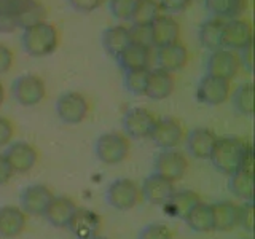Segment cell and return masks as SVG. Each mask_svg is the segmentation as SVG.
<instances>
[{"mask_svg": "<svg viewBox=\"0 0 255 239\" xmlns=\"http://www.w3.org/2000/svg\"><path fill=\"white\" fill-rule=\"evenodd\" d=\"M255 86L252 83H243L239 85L233 93V107L238 114L252 117L255 110V99H254Z\"/></svg>", "mask_w": 255, "mask_h": 239, "instance_id": "30", "label": "cell"}, {"mask_svg": "<svg viewBox=\"0 0 255 239\" xmlns=\"http://www.w3.org/2000/svg\"><path fill=\"white\" fill-rule=\"evenodd\" d=\"M53 193L45 185H29L22 190L19 203L24 214L29 215H43L48 204L51 203Z\"/></svg>", "mask_w": 255, "mask_h": 239, "instance_id": "15", "label": "cell"}, {"mask_svg": "<svg viewBox=\"0 0 255 239\" xmlns=\"http://www.w3.org/2000/svg\"><path fill=\"white\" fill-rule=\"evenodd\" d=\"M185 222L191 230L196 231V233H209V231L214 230L212 204L199 201L185 217Z\"/></svg>", "mask_w": 255, "mask_h": 239, "instance_id": "28", "label": "cell"}, {"mask_svg": "<svg viewBox=\"0 0 255 239\" xmlns=\"http://www.w3.org/2000/svg\"><path fill=\"white\" fill-rule=\"evenodd\" d=\"M21 43L24 51L32 58H45L56 51L59 43V32L53 24L42 21L27 29H22Z\"/></svg>", "mask_w": 255, "mask_h": 239, "instance_id": "1", "label": "cell"}, {"mask_svg": "<svg viewBox=\"0 0 255 239\" xmlns=\"http://www.w3.org/2000/svg\"><path fill=\"white\" fill-rule=\"evenodd\" d=\"M3 99H5V90H3L2 82H0V106L3 104Z\"/></svg>", "mask_w": 255, "mask_h": 239, "instance_id": "49", "label": "cell"}, {"mask_svg": "<svg viewBox=\"0 0 255 239\" xmlns=\"http://www.w3.org/2000/svg\"><path fill=\"white\" fill-rule=\"evenodd\" d=\"M158 14H161V8L158 0H137L131 16L132 24H151Z\"/></svg>", "mask_w": 255, "mask_h": 239, "instance_id": "33", "label": "cell"}, {"mask_svg": "<svg viewBox=\"0 0 255 239\" xmlns=\"http://www.w3.org/2000/svg\"><path fill=\"white\" fill-rule=\"evenodd\" d=\"M150 75V67H142V69H134V70H126L123 77V85L128 93L134 96H143Z\"/></svg>", "mask_w": 255, "mask_h": 239, "instance_id": "32", "label": "cell"}, {"mask_svg": "<svg viewBox=\"0 0 255 239\" xmlns=\"http://www.w3.org/2000/svg\"><path fill=\"white\" fill-rule=\"evenodd\" d=\"M239 61H241V66L246 67L249 72H252L254 69V43L247 45L244 50L239 51Z\"/></svg>", "mask_w": 255, "mask_h": 239, "instance_id": "46", "label": "cell"}, {"mask_svg": "<svg viewBox=\"0 0 255 239\" xmlns=\"http://www.w3.org/2000/svg\"><path fill=\"white\" fill-rule=\"evenodd\" d=\"M6 161L10 163L13 172L26 174L35 166L38 153L37 150L27 142H13L5 151Z\"/></svg>", "mask_w": 255, "mask_h": 239, "instance_id": "14", "label": "cell"}, {"mask_svg": "<svg viewBox=\"0 0 255 239\" xmlns=\"http://www.w3.org/2000/svg\"><path fill=\"white\" fill-rule=\"evenodd\" d=\"M228 188L235 196L243 201H252L254 198V172L238 169L230 174Z\"/></svg>", "mask_w": 255, "mask_h": 239, "instance_id": "29", "label": "cell"}, {"mask_svg": "<svg viewBox=\"0 0 255 239\" xmlns=\"http://www.w3.org/2000/svg\"><path fill=\"white\" fill-rule=\"evenodd\" d=\"M129 30V38L131 43L142 45L153 50V34H151V26L150 24H132Z\"/></svg>", "mask_w": 255, "mask_h": 239, "instance_id": "34", "label": "cell"}, {"mask_svg": "<svg viewBox=\"0 0 255 239\" xmlns=\"http://www.w3.org/2000/svg\"><path fill=\"white\" fill-rule=\"evenodd\" d=\"M247 145H249V142L241 137H233V135L231 137H217L209 156L212 166L225 175L233 174L238 171L239 161H241V156Z\"/></svg>", "mask_w": 255, "mask_h": 239, "instance_id": "2", "label": "cell"}, {"mask_svg": "<svg viewBox=\"0 0 255 239\" xmlns=\"http://www.w3.org/2000/svg\"><path fill=\"white\" fill-rule=\"evenodd\" d=\"M223 26H225V21L223 18H209L206 19L198 30V38L199 43H201L206 50L215 51L222 48V34H223Z\"/></svg>", "mask_w": 255, "mask_h": 239, "instance_id": "26", "label": "cell"}, {"mask_svg": "<svg viewBox=\"0 0 255 239\" xmlns=\"http://www.w3.org/2000/svg\"><path fill=\"white\" fill-rule=\"evenodd\" d=\"M135 3L137 0H110V13L120 21H131Z\"/></svg>", "mask_w": 255, "mask_h": 239, "instance_id": "35", "label": "cell"}, {"mask_svg": "<svg viewBox=\"0 0 255 239\" xmlns=\"http://www.w3.org/2000/svg\"><path fill=\"white\" fill-rule=\"evenodd\" d=\"M93 239H107V238H99V236H96V238H93Z\"/></svg>", "mask_w": 255, "mask_h": 239, "instance_id": "50", "label": "cell"}, {"mask_svg": "<svg viewBox=\"0 0 255 239\" xmlns=\"http://www.w3.org/2000/svg\"><path fill=\"white\" fill-rule=\"evenodd\" d=\"M155 172L163 175L167 180L177 182L187 172L188 161L185 155L177 148H164L155 158Z\"/></svg>", "mask_w": 255, "mask_h": 239, "instance_id": "9", "label": "cell"}, {"mask_svg": "<svg viewBox=\"0 0 255 239\" xmlns=\"http://www.w3.org/2000/svg\"><path fill=\"white\" fill-rule=\"evenodd\" d=\"M201 201L198 193L191 190H175L171 195V198L167 199L166 204L161 206L164 207V212L167 215H171L174 219H182L185 220V217L190 214V211Z\"/></svg>", "mask_w": 255, "mask_h": 239, "instance_id": "21", "label": "cell"}, {"mask_svg": "<svg viewBox=\"0 0 255 239\" xmlns=\"http://www.w3.org/2000/svg\"><path fill=\"white\" fill-rule=\"evenodd\" d=\"M191 3V0H158V5L163 11L167 13H179L183 11L188 5Z\"/></svg>", "mask_w": 255, "mask_h": 239, "instance_id": "41", "label": "cell"}, {"mask_svg": "<svg viewBox=\"0 0 255 239\" xmlns=\"http://www.w3.org/2000/svg\"><path fill=\"white\" fill-rule=\"evenodd\" d=\"M88 110H90V104H88L85 96L78 91L62 93L56 102V114L66 124L82 123L88 115Z\"/></svg>", "mask_w": 255, "mask_h": 239, "instance_id": "6", "label": "cell"}, {"mask_svg": "<svg viewBox=\"0 0 255 239\" xmlns=\"http://www.w3.org/2000/svg\"><path fill=\"white\" fill-rule=\"evenodd\" d=\"M251 43H254V30L249 21L243 18L225 21L222 34V48L231 51H241Z\"/></svg>", "mask_w": 255, "mask_h": 239, "instance_id": "8", "label": "cell"}, {"mask_svg": "<svg viewBox=\"0 0 255 239\" xmlns=\"http://www.w3.org/2000/svg\"><path fill=\"white\" fill-rule=\"evenodd\" d=\"M18 26L19 29H27L34 24L46 21V8L38 2V0H30V2L18 13Z\"/></svg>", "mask_w": 255, "mask_h": 239, "instance_id": "31", "label": "cell"}, {"mask_svg": "<svg viewBox=\"0 0 255 239\" xmlns=\"http://www.w3.org/2000/svg\"><path fill=\"white\" fill-rule=\"evenodd\" d=\"M151 34H153V48L171 45L179 42L180 26L175 18L171 14H158L151 21Z\"/></svg>", "mask_w": 255, "mask_h": 239, "instance_id": "19", "label": "cell"}, {"mask_svg": "<svg viewBox=\"0 0 255 239\" xmlns=\"http://www.w3.org/2000/svg\"><path fill=\"white\" fill-rule=\"evenodd\" d=\"M238 169H241V171H252L254 172V153H252L251 143L244 150V153L241 156V161H239V167H238Z\"/></svg>", "mask_w": 255, "mask_h": 239, "instance_id": "47", "label": "cell"}, {"mask_svg": "<svg viewBox=\"0 0 255 239\" xmlns=\"http://www.w3.org/2000/svg\"><path fill=\"white\" fill-rule=\"evenodd\" d=\"M214 215V230L217 231H230L238 227L239 206L231 201H219L212 204Z\"/></svg>", "mask_w": 255, "mask_h": 239, "instance_id": "27", "label": "cell"}, {"mask_svg": "<svg viewBox=\"0 0 255 239\" xmlns=\"http://www.w3.org/2000/svg\"><path fill=\"white\" fill-rule=\"evenodd\" d=\"M70 6L78 13H91L104 3V0H69Z\"/></svg>", "mask_w": 255, "mask_h": 239, "instance_id": "40", "label": "cell"}, {"mask_svg": "<svg viewBox=\"0 0 255 239\" xmlns=\"http://www.w3.org/2000/svg\"><path fill=\"white\" fill-rule=\"evenodd\" d=\"M67 228L77 239H93L98 236V231L101 228V219L93 211L78 209L77 207Z\"/></svg>", "mask_w": 255, "mask_h": 239, "instance_id": "18", "label": "cell"}, {"mask_svg": "<svg viewBox=\"0 0 255 239\" xmlns=\"http://www.w3.org/2000/svg\"><path fill=\"white\" fill-rule=\"evenodd\" d=\"M175 78L172 72H167L164 69H150L148 82L143 96H147L151 101H163L167 99L174 93Z\"/></svg>", "mask_w": 255, "mask_h": 239, "instance_id": "17", "label": "cell"}, {"mask_svg": "<svg viewBox=\"0 0 255 239\" xmlns=\"http://www.w3.org/2000/svg\"><path fill=\"white\" fill-rule=\"evenodd\" d=\"M174 191V182L167 180L166 177L156 172L147 175L140 187V193L143 195V198L147 199V203L153 206H164Z\"/></svg>", "mask_w": 255, "mask_h": 239, "instance_id": "13", "label": "cell"}, {"mask_svg": "<svg viewBox=\"0 0 255 239\" xmlns=\"http://www.w3.org/2000/svg\"><path fill=\"white\" fill-rule=\"evenodd\" d=\"M217 135L209 127H195L187 135V150L196 159H209Z\"/></svg>", "mask_w": 255, "mask_h": 239, "instance_id": "20", "label": "cell"}, {"mask_svg": "<svg viewBox=\"0 0 255 239\" xmlns=\"http://www.w3.org/2000/svg\"><path fill=\"white\" fill-rule=\"evenodd\" d=\"M13 61H14V54H13V51H11L6 45L0 43V75H2V74H6V72L11 69Z\"/></svg>", "mask_w": 255, "mask_h": 239, "instance_id": "43", "label": "cell"}, {"mask_svg": "<svg viewBox=\"0 0 255 239\" xmlns=\"http://www.w3.org/2000/svg\"><path fill=\"white\" fill-rule=\"evenodd\" d=\"M102 46L110 58H118V54L122 53L125 48L131 43L129 30L126 26H110L102 32Z\"/></svg>", "mask_w": 255, "mask_h": 239, "instance_id": "25", "label": "cell"}, {"mask_svg": "<svg viewBox=\"0 0 255 239\" xmlns=\"http://www.w3.org/2000/svg\"><path fill=\"white\" fill-rule=\"evenodd\" d=\"M14 134V126L8 118L0 117V147L10 143V140L13 139Z\"/></svg>", "mask_w": 255, "mask_h": 239, "instance_id": "42", "label": "cell"}, {"mask_svg": "<svg viewBox=\"0 0 255 239\" xmlns=\"http://www.w3.org/2000/svg\"><path fill=\"white\" fill-rule=\"evenodd\" d=\"M204 6L214 18H227L230 0H204Z\"/></svg>", "mask_w": 255, "mask_h": 239, "instance_id": "38", "label": "cell"}, {"mask_svg": "<svg viewBox=\"0 0 255 239\" xmlns=\"http://www.w3.org/2000/svg\"><path fill=\"white\" fill-rule=\"evenodd\" d=\"M238 225L247 233L254 231V203L244 201L243 206H239V215H238Z\"/></svg>", "mask_w": 255, "mask_h": 239, "instance_id": "37", "label": "cell"}, {"mask_svg": "<svg viewBox=\"0 0 255 239\" xmlns=\"http://www.w3.org/2000/svg\"><path fill=\"white\" fill-rule=\"evenodd\" d=\"M77 209L75 203L66 196H53L51 203L45 211V219L56 228H66Z\"/></svg>", "mask_w": 255, "mask_h": 239, "instance_id": "22", "label": "cell"}, {"mask_svg": "<svg viewBox=\"0 0 255 239\" xmlns=\"http://www.w3.org/2000/svg\"><path fill=\"white\" fill-rule=\"evenodd\" d=\"M11 93L14 101L22 107H34L43 101L46 94L45 82L38 75L26 74L18 77L13 82Z\"/></svg>", "mask_w": 255, "mask_h": 239, "instance_id": "4", "label": "cell"}, {"mask_svg": "<svg viewBox=\"0 0 255 239\" xmlns=\"http://www.w3.org/2000/svg\"><path fill=\"white\" fill-rule=\"evenodd\" d=\"M26 227V214L14 206H5L0 209V236L16 238Z\"/></svg>", "mask_w": 255, "mask_h": 239, "instance_id": "24", "label": "cell"}, {"mask_svg": "<svg viewBox=\"0 0 255 239\" xmlns=\"http://www.w3.org/2000/svg\"><path fill=\"white\" fill-rule=\"evenodd\" d=\"M30 0H0V13L2 14H16L26 6Z\"/></svg>", "mask_w": 255, "mask_h": 239, "instance_id": "39", "label": "cell"}, {"mask_svg": "<svg viewBox=\"0 0 255 239\" xmlns=\"http://www.w3.org/2000/svg\"><path fill=\"white\" fill-rule=\"evenodd\" d=\"M247 8V0H230V6H228V13L227 18L228 19H236L241 18L243 13Z\"/></svg>", "mask_w": 255, "mask_h": 239, "instance_id": "45", "label": "cell"}, {"mask_svg": "<svg viewBox=\"0 0 255 239\" xmlns=\"http://www.w3.org/2000/svg\"><path fill=\"white\" fill-rule=\"evenodd\" d=\"M139 239H174L171 230L161 223H150L139 233Z\"/></svg>", "mask_w": 255, "mask_h": 239, "instance_id": "36", "label": "cell"}, {"mask_svg": "<svg viewBox=\"0 0 255 239\" xmlns=\"http://www.w3.org/2000/svg\"><path fill=\"white\" fill-rule=\"evenodd\" d=\"M150 139L161 150L177 148L183 139V127L179 120H175L172 117L156 118V123L153 126V131L150 134Z\"/></svg>", "mask_w": 255, "mask_h": 239, "instance_id": "12", "label": "cell"}, {"mask_svg": "<svg viewBox=\"0 0 255 239\" xmlns=\"http://www.w3.org/2000/svg\"><path fill=\"white\" fill-rule=\"evenodd\" d=\"M140 188L131 179H115L106 191V199L110 207L117 211H129L139 203Z\"/></svg>", "mask_w": 255, "mask_h": 239, "instance_id": "5", "label": "cell"}, {"mask_svg": "<svg viewBox=\"0 0 255 239\" xmlns=\"http://www.w3.org/2000/svg\"><path fill=\"white\" fill-rule=\"evenodd\" d=\"M156 123V117L145 107L129 109L123 117V129L132 139H147L150 137L153 126Z\"/></svg>", "mask_w": 255, "mask_h": 239, "instance_id": "11", "label": "cell"}, {"mask_svg": "<svg viewBox=\"0 0 255 239\" xmlns=\"http://www.w3.org/2000/svg\"><path fill=\"white\" fill-rule=\"evenodd\" d=\"M16 29H19L16 14L0 13V32H2V34H11V32H14Z\"/></svg>", "mask_w": 255, "mask_h": 239, "instance_id": "44", "label": "cell"}, {"mask_svg": "<svg viewBox=\"0 0 255 239\" xmlns=\"http://www.w3.org/2000/svg\"><path fill=\"white\" fill-rule=\"evenodd\" d=\"M239 67H241L239 54L236 51L227 50V48H219V50L211 51L209 58L206 61V74L228 80V82L236 77Z\"/></svg>", "mask_w": 255, "mask_h": 239, "instance_id": "7", "label": "cell"}, {"mask_svg": "<svg viewBox=\"0 0 255 239\" xmlns=\"http://www.w3.org/2000/svg\"><path fill=\"white\" fill-rule=\"evenodd\" d=\"M129 140L125 134L120 132H104L96 140V156L101 163L115 166L123 163L129 155Z\"/></svg>", "mask_w": 255, "mask_h": 239, "instance_id": "3", "label": "cell"}, {"mask_svg": "<svg viewBox=\"0 0 255 239\" xmlns=\"http://www.w3.org/2000/svg\"><path fill=\"white\" fill-rule=\"evenodd\" d=\"M153 50H155V59L158 67L167 72H172V74L183 69L188 62V51L180 42L158 46L153 48Z\"/></svg>", "mask_w": 255, "mask_h": 239, "instance_id": "16", "label": "cell"}, {"mask_svg": "<svg viewBox=\"0 0 255 239\" xmlns=\"http://www.w3.org/2000/svg\"><path fill=\"white\" fill-rule=\"evenodd\" d=\"M230 90L231 88L228 80L206 74L198 83L196 99L206 106H222L223 102L230 99Z\"/></svg>", "mask_w": 255, "mask_h": 239, "instance_id": "10", "label": "cell"}, {"mask_svg": "<svg viewBox=\"0 0 255 239\" xmlns=\"http://www.w3.org/2000/svg\"><path fill=\"white\" fill-rule=\"evenodd\" d=\"M13 169L10 163L6 161L5 155H0V185H3V183H6L8 180H10L13 177Z\"/></svg>", "mask_w": 255, "mask_h": 239, "instance_id": "48", "label": "cell"}, {"mask_svg": "<svg viewBox=\"0 0 255 239\" xmlns=\"http://www.w3.org/2000/svg\"><path fill=\"white\" fill-rule=\"evenodd\" d=\"M150 61H151V48L135 45V43L128 45L117 58L118 66L123 72L150 67Z\"/></svg>", "mask_w": 255, "mask_h": 239, "instance_id": "23", "label": "cell"}]
</instances>
